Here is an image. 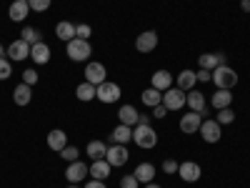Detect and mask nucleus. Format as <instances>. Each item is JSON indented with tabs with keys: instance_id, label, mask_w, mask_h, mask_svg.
<instances>
[{
	"instance_id": "nucleus-14",
	"label": "nucleus",
	"mask_w": 250,
	"mask_h": 188,
	"mask_svg": "<svg viewBox=\"0 0 250 188\" xmlns=\"http://www.w3.org/2000/svg\"><path fill=\"white\" fill-rule=\"evenodd\" d=\"M8 55H10V60H25V58H30V46L20 38L8 46Z\"/></svg>"
},
{
	"instance_id": "nucleus-47",
	"label": "nucleus",
	"mask_w": 250,
	"mask_h": 188,
	"mask_svg": "<svg viewBox=\"0 0 250 188\" xmlns=\"http://www.w3.org/2000/svg\"><path fill=\"white\" fill-rule=\"evenodd\" d=\"M68 188H78V183H73V186H68Z\"/></svg>"
},
{
	"instance_id": "nucleus-3",
	"label": "nucleus",
	"mask_w": 250,
	"mask_h": 188,
	"mask_svg": "<svg viewBox=\"0 0 250 188\" xmlns=\"http://www.w3.org/2000/svg\"><path fill=\"white\" fill-rule=\"evenodd\" d=\"M68 55H70V60H75V63H85V60L93 55V48H90L88 40L73 38L70 43H68Z\"/></svg>"
},
{
	"instance_id": "nucleus-9",
	"label": "nucleus",
	"mask_w": 250,
	"mask_h": 188,
	"mask_svg": "<svg viewBox=\"0 0 250 188\" xmlns=\"http://www.w3.org/2000/svg\"><path fill=\"white\" fill-rule=\"evenodd\" d=\"M65 176H68L70 183H80V181H85V176H90V165H85L83 161H73V163L68 165Z\"/></svg>"
},
{
	"instance_id": "nucleus-30",
	"label": "nucleus",
	"mask_w": 250,
	"mask_h": 188,
	"mask_svg": "<svg viewBox=\"0 0 250 188\" xmlns=\"http://www.w3.org/2000/svg\"><path fill=\"white\" fill-rule=\"evenodd\" d=\"M195 83H198V78H195L193 70H183V73L178 75V88H180V91H190Z\"/></svg>"
},
{
	"instance_id": "nucleus-44",
	"label": "nucleus",
	"mask_w": 250,
	"mask_h": 188,
	"mask_svg": "<svg viewBox=\"0 0 250 188\" xmlns=\"http://www.w3.org/2000/svg\"><path fill=\"white\" fill-rule=\"evenodd\" d=\"M240 8H243L245 13H250V0H240Z\"/></svg>"
},
{
	"instance_id": "nucleus-2",
	"label": "nucleus",
	"mask_w": 250,
	"mask_h": 188,
	"mask_svg": "<svg viewBox=\"0 0 250 188\" xmlns=\"http://www.w3.org/2000/svg\"><path fill=\"white\" fill-rule=\"evenodd\" d=\"M133 141L140 145V148L145 151V148H155V143H158V133L150 128V125H135L133 128Z\"/></svg>"
},
{
	"instance_id": "nucleus-21",
	"label": "nucleus",
	"mask_w": 250,
	"mask_h": 188,
	"mask_svg": "<svg viewBox=\"0 0 250 188\" xmlns=\"http://www.w3.org/2000/svg\"><path fill=\"white\" fill-rule=\"evenodd\" d=\"M170 86H173V75H170L168 70H158V73H153V86H150V88L165 93Z\"/></svg>"
},
{
	"instance_id": "nucleus-10",
	"label": "nucleus",
	"mask_w": 250,
	"mask_h": 188,
	"mask_svg": "<svg viewBox=\"0 0 250 188\" xmlns=\"http://www.w3.org/2000/svg\"><path fill=\"white\" fill-rule=\"evenodd\" d=\"M200 136L205 143H218L220 141V123L218 120H203L200 123Z\"/></svg>"
},
{
	"instance_id": "nucleus-39",
	"label": "nucleus",
	"mask_w": 250,
	"mask_h": 188,
	"mask_svg": "<svg viewBox=\"0 0 250 188\" xmlns=\"http://www.w3.org/2000/svg\"><path fill=\"white\" fill-rule=\"evenodd\" d=\"M23 83H28V86H35L38 83V73L30 68V70H23Z\"/></svg>"
},
{
	"instance_id": "nucleus-32",
	"label": "nucleus",
	"mask_w": 250,
	"mask_h": 188,
	"mask_svg": "<svg viewBox=\"0 0 250 188\" xmlns=\"http://www.w3.org/2000/svg\"><path fill=\"white\" fill-rule=\"evenodd\" d=\"M220 125H228V123H233L235 120V111L233 108H223V111H218V118H215Z\"/></svg>"
},
{
	"instance_id": "nucleus-16",
	"label": "nucleus",
	"mask_w": 250,
	"mask_h": 188,
	"mask_svg": "<svg viewBox=\"0 0 250 188\" xmlns=\"http://www.w3.org/2000/svg\"><path fill=\"white\" fill-rule=\"evenodd\" d=\"M185 103L190 106V111H195V113H200V116H208V108H205V98H203V93L190 91V93L185 95Z\"/></svg>"
},
{
	"instance_id": "nucleus-33",
	"label": "nucleus",
	"mask_w": 250,
	"mask_h": 188,
	"mask_svg": "<svg viewBox=\"0 0 250 188\" xmlns=\"http://www.w3.org/2000/svg\"><path fill=\"white\" fill-rule=\"evenodd\" d=\"M60 156H62V161H68V163H73V161H78L80 151L75 148V145H65V148L60 151Z\"/></svg>"
},
{
	"instance_id": "nucleus-28",
	"label": "nucleus",
	"mask_w": 250,
	"mask_h": 188,
	"mask_svg": "<svg viewBox=\"0 0 250 188\" xmlns=\"http://www.w3.org/2000/svg\"><path fill=\"white\" fill-rule=\"evenodd\" d=\"M95 88L98 86H93V83H80V86L75 88V95H78V100H83V103H88V100H93L95 98Z\"/></svg>"
},
{
	"instance_id": "nucleus-17",
	"label": "nucleus",
	"mask_w": 250,
	"mask_h": 188,
	"mask_svg": "<svg viewBox=\"0 0 250 188\" xmlns=\"http://www.w3.org/2000/svg\"><path fill=\"white\" fill-rule=\"evenodd\" d=\"M110 168H113V165H110L105 158H103V161H93V165H90V176H93L95 181H108Z\"/></svg>"
},
{
	"instance_id": "nucleus-27",
	"label": "nucleus",
	"mask_w": 250,
	"mask_h": 188,
	"mask_svg": "<svg viewBox=\"0 0 250 188\" xmlns=\"http://www.w3.org/2000/svg\"><path fill=\"white\" fill-rule=\"evenodd\" d=\"M230 103H233L230 91H223V88H218V93L213 95V108L223 111V108H230Z\"/></svg>"
},
{
	"instance_id": "nucleus-7",
	"label": "nucleus",
	"mask_w": 250,
	"mask_h": 188,
	"mask_svg": "<svg viewBox=\"0 0 250 188\" xmlns=\"http://www.w3.org/2000/svg\"><path fill=\"white\" fill-rule=\"evenodd\" d=\"M105 75H108V70H105V66H103V63L90 60L88 66H85V80L93 83V86H100V83H105Z\"/></svg>"
},
{
	"instance_id": "nucleus-24",
	"label": "nucleus",
	"mask_w": 250,
	"mask_h": 188,
	"mask_svg": "<svg viewBox=\"0 0 250 188\" xmlns=\"http://www.w3.org/2000/svg\"><path fill=\"white\" fill-rule=\"evenodd\" d=\"M138 111H135V106H123L120 111H118V118H120V123L123 125H130V128H133V125H138Z\"/></svg>"
},
{
	"instance_id": "nucleus-23",
	"label": "nucleus",
	"mask_w": 250,
	"mask_h": 188,
	"mask_svg": "<svg viewBox=\"0 0 250 188\" xmlns=\"http://www.w3.org/2000/svg\"><path fill=\"white\" fill-rule=\"evenodd\" d=\"M110 141L113 143H120V145H128V141H133V128L130 125H118V128L110 133Z\"/></svg>"
},
{
	"instance_id": "nucleus-15",
	"label": "nucleus",
	"mask_w": 250,
	"mask_h": 188,
	"mask_svg": "<svg viewBox=\"0 0 250 188\" xmlns=\"http://www.w3.org/2000/svg\"><path fill=\"white\" fill-rule=\"evenodd\" d=\"M68 145V136H65V131H60V128H55V131H50L48 133V148L50 151H62Z\"/></svg>"
},
{
	"instance_id": "nucleus-19",
	"label": "nucleus",
	"mask_w": 250,
	"mask_h": 188,
	"mask_svg": "<svg viewBox=\"0 0 250 188\" xmlns=\"http://www.w3.org/2000/svg\"><path fill=\"white\" fill-rule=\"evenodd\" d=\"M10 20H15V23H23L25 15L30 13V5H28V0H15V3L10 5Z\"/></svg>"
},
{
	"instance_id": "nucleus-40",
	"label": "nucleus",
	"mask_w": 250,
	"mask_h": 188,
	"mask_svg": "<svg viewBox=\"0 0 250 188\" xmlns=\"http://www.w3.org/2000/svg\"><path fill=\"white\" fill-rule=\"evenodd\" d=\"M195 78H198L200 83H208V80H213V70H205V68H200V70L195 73Z\"/></svg>"
},
{
	"instance_id": "nucleus-36",
	"label": "nucleus",
	"mask_w": 250,
	"mask_h": 188,
	"mask_svg": "<svg viewBox=\"0 0 250 188\" xmlns=\"http://www.w3.org/2000/svg\"><path fill=\"white\" fill-rule=\"evenodd\" d=\"M90 33H93V28H90V25H85V23L75 25V38H83V40H88V38H90Z\"/></svg>"
},
{
	"instance_id": "nucleus-22",
	"label": "nucleus",
	"mask_w": 250,
	"mask_h": 188,
	"mask_svg": "<svg viewBox=\"0 0 250 188\" xmlns=\"http://www.w3.org/2000/svg\"><path fill=\"white\" fill-rule=\"evenodd\" d=\"M133 176H135L140 183H153V178H155V165H153V163H140L138 168L133 171Z\"/></svg>"
},
{
	"instance_id": "nucleus-5",
	"label": "nucleus",
	"mask_w": 250,
	"mask_h": 188,
	"mask_svg": "<svg viewBox=\"0 0 250 188\" xmlns=\"http://www.w3.org/2000/svg\"><path fill=\"white\" fill-rule=\"evenodd\" d=\"M163 106L168 111H180L185 106V91L180 88H168L163 93Z\"/></svg>"
},
{
	"instance_id": "nucleus-31",
	"label": "nucleus",
	"mask_w": 250,
	"mask_h": 188,
	"mask_svg": "<svg viewBox=\"0 0 250 188\" xmlns=\"http://www.w3.org/2000/svg\"><path fill=\"white\" fill-rule=\"evenodd\" d=\"M20 38H23V40H25L28 46H35V43H43V38H40L38 28H33V25H25V28H23V33H20Z\"/></svg>"
},
{
	"instance_id": "nucleus-37",
	"label": "nucleus",
	"mask_w": 250,
	"mask_h": 188,
	"mask_svg": "<svg viewBox=\"0 0 250 188\" xmlns=\"http://www.w3.org/2000/svg\"><path fill=\"white\" fill-rule=\"evenodd\" d=\"M138 183H140V181H138L135 176H123V178H120V188H138Z\"/></svg>"
},
{
	"instance_id": "nucleus-35",
	"label": "nucleus",
	"mask_w": 250,
	"mask_h": 188,
	"mask_svg": "<svg viewBox=\"0 0 250 188\" xmlns=\"http://www.w3.org/2000/svg\"><path fill=\"white\" fill-rule=\"evenodd\" d=\"M10 75H13V66H10V60L0 58V80H8Z\"/></svg>"
},
{
	"instance_id": "nucleus-4",
	"label": "nucleus",
	"mask_w": 250,
	"mask_h": 188,
	"mask_svg": "<svg viewBox=\"0 0 250 188\" xmlns=\"http://www.w3.org/2000/svg\"><path fill=\"white\" fill-rule=\"evenodd\" d=\"M128 158H130V153H128V145H120V143L108 145L105 161L113 165V168H118V165H125V163H128Z\"/></svg>"
},
{
	"instance_id": "nucleus-43",
	"label": "nucleus",
	"mask_w": 250,
	"mask_h": 188,
	"mask_svg": "<svg viewBox=\"0 0 250 188\" xmlns=\"http://www.w3.org/2000/svg\"><path fill=\"white\" fill-rule=\"evenodd\" d=\"M138 123L140 125H150V116H138Z\"/></svg>"
},
{
	"instance_id": "nucleus-26",
	"label": "nucleus",
	"mask_w": 250,
	"mask_h": 188,
	"mask_svg": "<svg viewBox=\"0 0 250 188\" xmlns=\"http://www.w3.org/2000/svg\"><path fill=\"white\" fill-rule=\"evenodd\" d=\"M55 35H58L60 40H65V43H70V40L75 38V25L68 23V20H60V23L55 25Z\"/></svg>"
},
{
	"instance_id": "nucleus-13",
	"label": "nucleus",
	"mask_w": 250,
	"mask_h": 188,
	"mask_svg": "<svg viewBox=\"0 0 250 188\" xmlns=\"http://www.w3.org/2000/svg\"><path fill=\"white\" fill-rule=\"evenodd\" d=\"M200 123H203V116L195 113V111H190L188 116L180 118V131L183 133H195V131H200Z\"/></svg>"
},
{
	"instance_id": "nucleus-18",
	"label": "nucleus",
	"mask_w": 250,
	"mask_h": 188,
	"mask_svg": "<svg viewBox=\"0 0 250 188\" xmlns=\"http://www.w3.org/2000/svg\"><path fill=\"white\" fill-rule=\"evenodd\" d=\"M33 86H28V83H20V86L13 91V100H15V106H28V103L33 100Z\"/></svg>"
},
{
	"instance_id": "nucleus-6",
	"label": "nucleus",
	"mask_w": 250,
	"mask_h": 188,
	"mask_svg": "<svg viewBox=\"0 0 250 188\" xmlns=\"http://www.w3.org/2000/svg\"><path fill=\"white\" fill-rule=\"evenodd\" d=\"M95 98L103 100V103H115L120 98V88L115 86V83L105 80V83H100V86L95 88Z\"/></svg>"
},
{
	"instance_id": "nucleus-25",
	"label": "nucleus",
	"mask_w": 250,
	"mask_h": 188,
	"mask_svg": "<svg viewBox=\"0 0 250 188\" xmlns=\"http://www.w3.org/2000/svg\"><path fill=\"white\" fill-rule=\"evenodd\" d=\"M85 153H88L93 161H103V158H105V153H108V145L103 143V141H90L88 148H85Z\"/></svg>"
},
{
	"instance_id": "nucleus-11",
	"label": "nucleus",
	"mask_w": 250,
	"mask_h": 188,
	"mask_svg": "<svg viewBox=\"0 0 250 188\" xmlns=\"http://www.w3.org/2000/svg\"><path fill=\"white\" fill-rule=\"evenodd\" d=\"M178 176H180L185 183H195V181L200 178V165L193 163V161H185V163L178 165Z\"/></svg>"
},
{
	"instance_id": "nucleus-29",
	"label": "nucleus",
	"mask_w": 250,
	"mask_h": 188,
	"mask_svg": "<svg viewBox=\"0 0 250 188\" xmlns=\"http://www.w3.org/2000/svg\"><path fill=\"white\" fill-rule=\"evenodd\" d=\"M140 98H143L145 106H150V108H155V106H160V103H163V93L155 91V88H145Z\"/></svg>"
},
{
	"instance_id": "nucleus-12",
	"label": "nucleus",
	"mask_w": 250,
	"mask_h": 188,
	"mask_svg": "<svg viewBox=\"0 0 250 188\" xmlns=\"http://www.w3.org/2000/svg\"><path fill=\"white\" fill-rule=\"evenodd\" d=\"M225 60H228V58H225L223 53H203V55L198 58L200 68H205V70H215L218 66H228Z\"/></svg>"
},
{
	"instance_id": "nucleus-42",
	"label": "nucleus",
	"mask_w": 250,
	"mask_h": 188,
	"mask_svg": "<svg viewBox=\"0 0 250 188\" xmlns=\"http://www.w3.org/2000/svg\"><path fill=\"white\" fill-rule=\"evenodd\" d=\"M85 188H108V186H105V181H95V178H93V181L85 183Z\"/></svg>"
},
{
	"instance_id": "nucleus-34",
	"label": "nucleus",
	"mask_w": 250,
	"mask_h": 188,
	"mask_svg": "<svg viewBox=\"0 0 250 188\" xmlns=\"http://www.w3.org/2000/svg\"><path fill=\"white\" fill-rule=\"evenodd\" d=\"M50 3H53V0H28L30 10H35V13H45L50 8Z\"/></svg>"
},
{
	"instance_id": "nucleus-45",
	"label": "nucleus",
	"mask_w": 250,
	"mask_h": 188,
	"mask_svg": "<svg viewBox=\"0 0 250 188\" xmlns=\"http://www.w3.org/2000/svg\"><path fill=\"white\" fill-rule=\"evenodd\" d=\"M145 188H160L158 183H145Z\"/></svg>"
},
{
	"instance_id": "nucleus-46",
	"label": "nucleus",
	"mask_w": 250,
	"mask_h": 188,
	"mask_svg": "<svg viewBox=\"0 0 250 188\" xmlns=\"http://www.w3.org/2000/svg\"><path fill=\"white\" fill-rule=\"evenodd\" d=\"M0 58H3V46H0Z\"/></svg>"
},
{
	"instance_id": "nucleus-20",
	"label": "nucleus",
	"mask_w": 250,
	"mask_h": 188,
	"mask_svg": "<svg viewBox=\"0 0 250 188\" xmlns=\"http://www.w3.org/2000/svg\"><path fill=\"white\" fill-rule=\"evenodd\" d=\"M30 58L38 63V66H45V63L50 60V48H48V43H35V46H30Z\"/></svg>"
},
{
	"instance_id": "nucleus-8",
	"label": "nucleus",
	"mask_w": 250,
	"mask_h": 188,
	"mask_svg": "<svg viewBox=\"0 0 250 188\" xmlns=\"http://www.w3.org/2000/svg\"><path fill=\"white\" fill-rule=\"evenodd\" d=\"M135 48H138L140 53H150V50H155V48H158V33H155V30H145V33H140V35L135 38Z\"/></svg>"
},
{
	"instance_id": "nucleus-1",
	"label": "nucleus",
	"mask_w": 250,
	"mask_h": 188,
	"mask_svg": "<svg viewBox=\"0 0 250 188\" xmlns=\"http://www.w3.org/2000/svg\"><path fill=\"white\" fill-rule=\"evenodd\" d=\"M213 83H215L218 88H223V91H230L235 83H238V73L230 66H218L213 70Z\"/></svg>"
},
{
	"instance_id": "nucleus-38",
	"label": "nucleus",
	"mask_w": 250,
	"mask_h": 188,
	"mask_svg": "<svg viewBox=\"0 0 250 188\" xmlns=\"http://www.w3.org/2000/svg\"><path fill=\"white\" fill-rule=\"evenodd\" d=\"M178 161H173V158H168V161H163V171L165 173H178Z\"/></svg>"
},
{
	"instance_id": "nucleus-41",
	"label": "nucleus",
	"mask_w": 250,
	"mask_h": 188,
	"mask_svg": "<svg viewBox=\"0 0 250 188\" xmlns=\"http://www.w3.org/2000/svg\"><path fill=\"white\" fill-rule=\"evenodd\" d=\"M165 113H168V108H165L163 103H160V106H155V108H153V118H165Z\"/></svg>"
}]
</instances>
